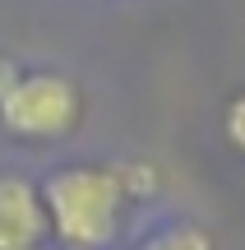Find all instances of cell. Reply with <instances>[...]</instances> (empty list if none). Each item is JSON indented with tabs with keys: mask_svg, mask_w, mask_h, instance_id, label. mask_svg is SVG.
Returning <instances> with one entry per match:
<instances>
[{
	"mask_svg": "<svg viewBox=\"0 0 245 250\" xmlns=\"http://www.w3.org/2000/svg\"><path fill=\"white\" fill-rule=\"evenodd\" d=\"M83 116V98L60 70H19L0 61V125L19 139H60Z\"/></svg>",
	"mask_w": 245,
	"mask_h": 250,
	"instance_id": "obj_2",
	"label": "cell"
},
{
	"mask_svg": "<svg viewBox=\"0 0 245 250\" xmlns=\"http://www.w3.org/2000/svg\"><path fill=\"white\" fill-rule=\"evenodd\" d=\"M46 236L42 195L28 176H0V250H37Z\"/></svg>",
	"mask_w": 245,
	"mask_h": 250,
	"instance_id": "obj_3",
	"label": "cell"
},
{
	"mask_svg": "<svg viewBox=\"0 0 245 250\" xmlns=\"http://www.w3.org/2000/svg\"><path fill=\"white\" fill-rule=\"evenodd\" d=\"M46 213V232H56L74 250H102L116 241L120 208H125V186L120 167H97V162H74L56 167L37 186Z\"/></svg>",
	"mask_w": 245,
	"mask_h": 250,
	"instance_id": "obj_1",
	"label": "cell"
},
{
	"mask_svg": "<svg viewBox=\"0 0 245 250\" xmlns=\"http://www.w3.org/2000/svg\"><path fill=\"white\" fill-rule=\"evenodd\" d=\"M222 134H227V144L245 158V88L227 102V111H222Z\"/></svg>",
	"mask_w": 245,
	"mask_h": 250,
	"instance_id": "obj_5",
	"label": "cell"
},
{
	"mask_svg": "<svg viewBox=\"0 0 245 250\" xmlns=\"http://www.w3.org/2000/svg\"><path fill=\"white\" fill-rule=\"evenodd\" d=\"M139 250H213V236L194 223H176L167 232H157L153 241H144Z\"/></svg>",
	"mask_w": 245,
	"mask_h": 250,
	"instance_id": "obj_4",
	"label": "cell"
}]
</instances>
